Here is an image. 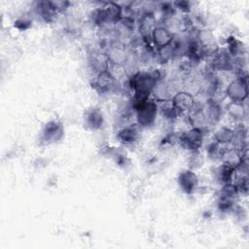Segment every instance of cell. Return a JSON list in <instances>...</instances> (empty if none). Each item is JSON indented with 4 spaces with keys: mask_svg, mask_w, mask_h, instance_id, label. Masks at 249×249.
Masks as SVG:
<instances>
[{
    "mask_svg": "<svg viewBox=\"0 0 249 249\" xmlns=\"http://www.w3.org/2000/svg\"><path fill=\"white\" fill-rule=\"evenodd\" d=\"M137 136H138V131L135 125L124 126L118 132V138L125 144L134 142L137 139Z\"/></svg>",
    "mask_w": 249,
    "mask_h": 249,
    "instance_id": "cell-15",
    "label": "cell"
},
{
    "mask_svg": "<svg viewBox=\"0 0 249 249\" xmlns=\"http://www.w3.org/2000/svg\"><path fill=\"white\" fill-rule=\"evenodd\" d=\"M203 110L210 122V124H216L222 115V108L217 100L210 98L203 106Z\"/></svg>",
    "mask_w": 249,
    "mask_h": 249,
    "instance_id": "cell-11",
    "label": "cell"
},
{
    "mask_svg": "<svg viewBox=\"0 0 249 249\" xmlns=\"http://www.w3.org/2000/svg\"><path fill=\"white\" fill-rule=\"evenodd\" d=\"M171 103L179 115L189 113L196 104L193 94L185 90L176 92L171 98Z\"/></svg>",
    "mask_w": 249,
    "mask_h": 249,
    "instance_id": "cell-5",
    "label": "cell"
},
{
    "mask_svg": "<svg viewBox=\"0 0 249 249\" xmlns=\"http://www.w3.org/2000/svg\"><path fill=\"white\" fill-rule=\"evenodd\" d=\"M179 187L186 194H193L198 187V177L193 169H186L179 173L177 178Z\"/></svg>",
    "mask_w": 249,
    "mask_h": 249,
    "instance_id": "cell-7",
    "label": "cell"
},
{
    "mask_svg": "<svg viewBox=\"0 0 249 249\" xmlns=\"http://www.w3.org/2000/svg\"><path fill=\"white\" fill-rule=\"evenodd\" d=\"M203 162V159L201 158V155L198 151H193L191 152V158H190V167L191 169L196 168L200 166Z\"/></svg>",
    "mask_w": 249,
    "mask_h": 249,
    "instance_id": "cell-17",
    "label": "cell"
},
{
    "mask_svg": "<svg viewBox=\"0 0 249 249\" xmlns=\"http://www.w3.org/2000/svg\"><path fill=\"white\" fill-rule=\"evenodd\" d=\"M173 33L164 25H157L151 34V41L159 50L173 42Z\"/></svg>",
    "mask_w": 249,
    "mask_h": 249,
    "instance_id": "cell-8",
    "label": "cell"
},
{
    "mask_svg": "<svg viewBox=\"0 0 249 249\" xmlns=\"http://www.w3.org/2000/svg\"><path fill=\"white\" fill-rule=\"evenodd\" d=\"M116 85L117 79L108 68L98 72L92 83L94 89L100 93H106L113 90L116 88Z\"/></svg>",
    "mask_w": 249,
    "mask_h": 249,
    "instance_id": "cell-4",
    "label": "cell"
},
{
    "mask_svg": "<svg viewBox=\"0 0 249 249\" xmlns=\"http://www.w3.org/2000/svg\"><path fill=\"white\" fill-rule=\"evenodd\" d=\"M227 112L229 116L235 122H241L242 119L245 117V107L243 102H233L231 101L227 105Z\"/></svg>",
    "mask_w": 249,
    "mask_h": 249,
    "instance_id": "cell-14",
    "label": "cell"
},
{
    "mask_svg": "<svg viewBox=\"0 0 249 249\" xmlns=\"http://www.w3.org/2000/svg\"><path fill=\"white\" fill-rule=\"evenodd\" d=\"M226 95L233 102H244L248 95L247 80L242 75L232 80L227 87Z\"/></svg>",
    "mask_w": 249,
    "mask_h": 249,
    "instance_id": "cell-2",
    "label": "cell"
},
{
    "mask_svg": "<svg viewBox=\"0 0 249 249\" xmlns=\"http://www.w3.org/2000/svg\"><path fill=\"white\" fill-rule=\"evenodd\" d=\"M134 111L138 125L147 127L155 123L159 111V105L154 99H148L146 102L138 106Z\"/></svg>",
    "mask_w": 249,
    "mask_h": 249,
    "instance_id": "cell-1",
    "label": "cell"
},
{
    "mask_svg": "<svg viewBox=\"0 0 249 249\" xmlns=\"http://www.w3.org/2000/svg\"><path fill=\"white\" fill-rule=\"evenodd\" d=\"M85 124L91 130L99 129L103 124V115L98 108L89 109L85 114Z\"/></svg>",
    "mask_w": 249,
    "mask_h": 249,
    "instance_id": "cell-10",
    "label": "cell"
},
{
    "mask_svg": "<svg viewBox=\"0 0 249 249\" xmlns=\"http://www.w3.org/2000/svg\"><path fill=\"white\" fill-rule=\"evenodd\" d=\"M233 133H234V129L229 126H220L214 131L213 138L216 142L220 144L229 145V144H231Z\"/></svg>",
    "mask_w": 249,
    "mask_h": 249,
    "instance_id": "cell-13",
    "label": "cell"
},
{
    "mask_svg": "<svg viewBox=\"0 0 249 249\" xmlns=\"http://www.w3.org/2000/svg\"><path fill=\"white\" fill-rule=\"evenodd\" d=\"M233 174H234V169L223 163H221L219 166L215 167L214 169L215 178L223 185L231 183L233 179Z\"/></svg>",
    "mask_w": 249,
    "mask_h": 249,
    "instance_id": "cell-12",
    "label": "cell"
},
{
    "mask_svg": "<svg viewBox=\"0 0 249 249\" xmlns=\"http://www.w3.org/2000/svg\"><path fill=\"white\" fill-rule=\"evenodd\" d=\"M175 55H176V46H175V42L174 41L171 44H169V45H167V46L158 50L159 59L162 63L167 62L168 60H170Z\"/></svg>",
    "mask_w": 249,
    "mask_h": 249,
    "instance_id": "cell-16",
    "label": "cell"
},
{
    "mask_svg": "<svg viewBox=\"0 0 249 249\" xmlns=\"http://www.w3.org/2000/svg\"><path fill=\"white\" fill-rule=\"evenodd\" d=\"M219 160L223 164L228 165L233 169L239 167L244 162L242 151L234 147L224 148Z\"/></svg>",
    "mask_w": 249,
    "mask_h": 249,
    "instance_id": "cell-6",
    "label": "cell"
},
{
    "mask_svg": "<svg viewBox=\"0 0 249 249\" xmlns=\"http://www.w3.org/2000/svg\"><path fill=\"white\" fill-rule=\"evenodd\" d=\"M203 137L204 131L196 127H192L179 136V142L190 152L198 151L202 145Z\"/></svg>",
    "mask_w": 249,
    "mask_h": 249,
    "instance_id": "cell-3",
    "label": "cell"
},
{
    "mask_svg": "<svg viewBox=\"0 0 249 249\" xmlns=\"http://www.w3.org/2000/svg\"><path fill=\"white\" fill-rule=\"evenodd\" d=\"M63 134V126L57 121H51L42 130V139L45 143H53L58 141Z\"/></svg>",
    "mask_w": 249,
    "mask_h": 249,
    "instance_id": "cell-9",
    "label": "cell"
}]
</instances>
